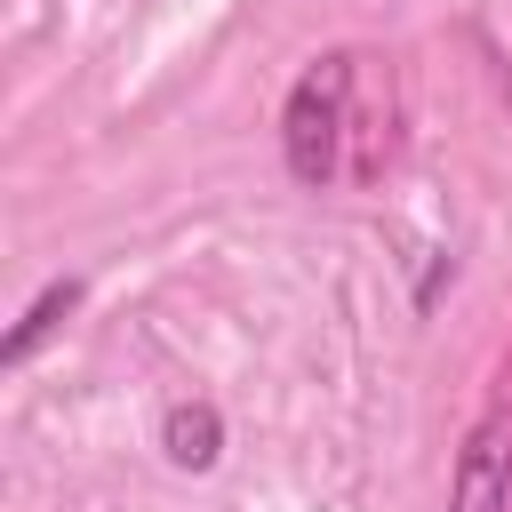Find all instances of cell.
<instances>
[{
  "label": "cell",
  "instance_id": "cell-2",
  "mask_svg": "<svg viewBox=\"0 0 512 512\" xmlns=\"http://www.w3.org/2000/svg\"><path fill=\"white\" fill-rule=\"evenodd\" d=\"M448 512H512V400H488L456 448Z\"/></svg>",
  "mask_w": 512,
  "mask_h": 512
},
{
  "label": "cell",
  "instance_id": "cell-4",
  "mask_svg": "<svg viewBox=\"0 0 512 512\" xmlns=\"http://www.w3.org/2000/svg\"><path fill=\"white\" fill-rule=\"evenodd\" d=\"M72 312H80V280L64 272V280H48V288L24 304V320L0 336V368H24V360H32V352H40V344H48V336L72 320Z\"/></svg>",
  "mask_w": 512,
  "mask_h": 512
},
{
  "label": "cell",
  "instance_id": "cell-3",
  "mask_svg": "<svg viewBox=\"0 0 512 512\" xmlns=\"http://www.w3.org/2000/svg\"><path fill=\"white\" fill-rule=\"evenodd\" d=\"M160 456H168L176 472H208V464L224 456V416H216L208 400H176V408L160 416Z\"/></svg>",
  "mask_w": 512,
  "mask_h": 512
},
{
  "label": "cell",
  "instance_id": "cell-1",
  "mask_svg": "<svg viewBox=\"0 0 512 512\" xmlns=\"http://www.w3.org/2000/svg\"><path fill=\"white\" fill-rule=\"evenodd\" d=\"M344 96H352V56H312L280 104V152L296 184H328L336 176V144H344Z\"/></svg>",
  "mask_w": 512,
  "mask_h": 512
}]
</instances>
